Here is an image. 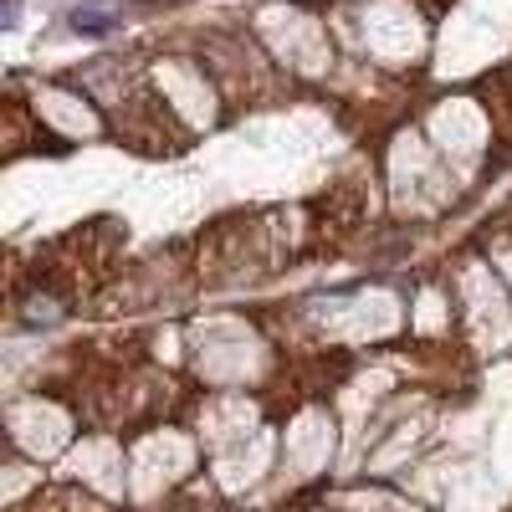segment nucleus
Instances as JSON below:
<instances>
[{"instance_id":"obj_1","label":"nucleus","mask_w":512,"mask_h":512,"mask_svg":"<svg viewBox=\"0 0 512 512\" xmlns=\"http://www.w3.org/2000/svg\"><path fill=\"white\" fill-rule=\"evenodd\" d=\"M497 267H502V272L512 277V251H502V256H497Z\"/></svg>"}]
</instances>
